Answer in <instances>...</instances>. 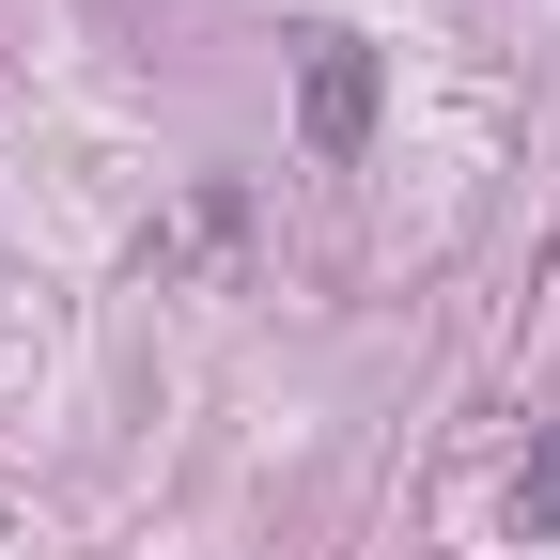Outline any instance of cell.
Listing matches in <instances>:
<instances>
[{"instance_id":"obj_2","label":"cell","mask_w":560,"mask_h":560,"mask_svg":"<svg viewBox=\"0 0 560 560\" xmlns=\"http://www.w3.org/2000/svg\"><path fill=\"white\" fill-rule=\"evenodd\" d=\"M514 514L560 545V436H529V467H514Z\"/></svg>"},{"instance_id":"obj_1","label":"cell","mask_w":560,"mask_h":560,"mask_svg":"<svg viewBox=\"0 0 560 560\" xmlns=\"http://www.w3.org/2000/svg\"><path fill=\"white\" fill-rule=\"evenodd\" d=\"M359 140H374V47L359 32H312V62H296V156L342 172Z\"/></svg>"}]
</instances>
